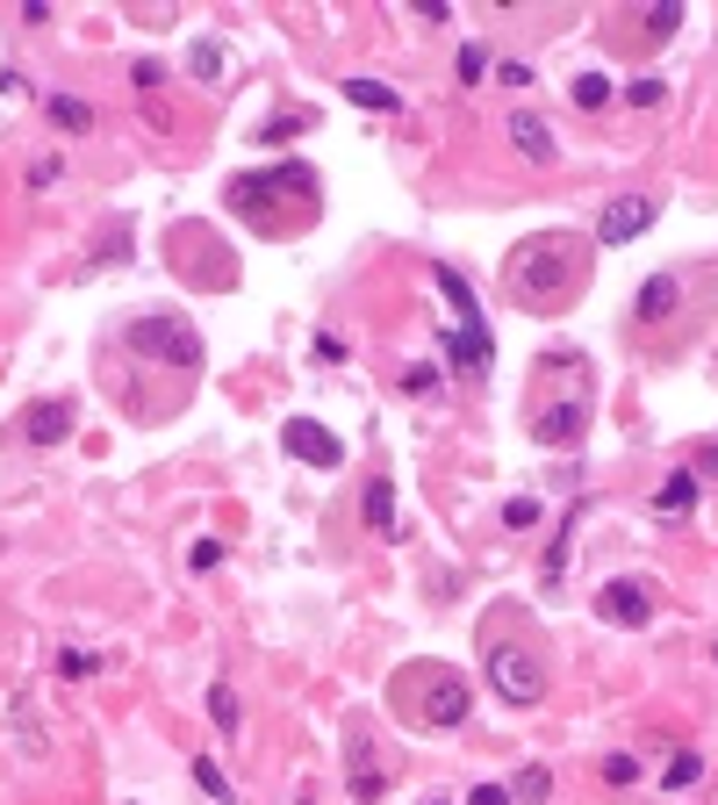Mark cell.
Segmentation results:
<instances>
[{
  "label": "cell",
  "mask_w": 718,
  "mask_h": 805,
  "mask_svg": "<svg viewBox=\"0 0 718 805\" xmlns=\"http://www.w3.org/2000/svg\"><path fill=\"white\" fill-rule=\"evenodd\" d=\"M690 504H697V475H690V467H676V475L654 490V511H661V519H676V511H690Z\"/></svg>",
  "instance_id": "18"
},
{
  "label": "cell",
  "mask_w": 718,
  "mask_h": 805,
  "mask_svg": "<svg viewBox=\"0 0 718 805\" xmlns=\"http://www.w3.org/2000/svg\"><path fill=\"white\" fill-rule=\"evenodd\" d=\"M209 720H216V734H237L244 712H237V691L231 683H209Z\"/></svg>",
  "instance_id": "20"
},
{
  "label": "cell",
  "mask_w": 718,
  "mask_h": 805,
  "mask_svg": "<svg viewBox=\"0 0 718 805\" xmlns=\"http://www.w3.org/2000/svg\"><path fill=\"white\" fill-rule=\"evenodd\" d=\"M661 94H668L661 80H633V87H625V101H633V109H661Z\"/></svg>",
  "instance_id": "30"
},
{
  "label": "cell",
  "mask_w": 718,
  "mask_h": 805,
  "mask_svg": "<svg viewBox=\"0 0 718 805\" xmlns=\"http://www.w3.org/2000/svg\"><path fill=\"white\" fill-rule=\"evenodd\" d=\"M697 777H705V755H697V748L668 755V769H661V784H668V792H682V784H697Z\"/></svg>",
  "instance_id": "22"
},
{
  "label": "cell",
  "mask_w": 718,
  "mask_h": 805,
  "mask_svg": "<svg viewBox=\"0 0 718 805\" xmlns=\"http://www.w3.org/2000/svg\"><path fill=\"white\" fill-rule=\"evenodd\" d=\"M438 805H446V798H438Z\"/></svg>",
  "instance_id": "38"
},
{
  "label": "cell",
  "mask_w": 718,
  "mask_h": 805,
  "mask_svg": "<svg viewBox=\"0 0 718 805\" xmlns=\"http://www.w3.org/2000/svg\"><path fill=\"white\" fill-rule=\"evenodd\" d=\"M467 805H510V784H475V798Z\"/></svg>",
  "instance_id": "35"
},
{
  "label": "cell",
  "mask_w": 718,
  "mask_h": 805,
  "mask_svg": "<svg viewBox=\"0 0 718 805\" xmlns=\"http://www.w3.org/2000/svg\"><path fill=\"white\" fill-rule=\"evenodd\" d=\"M597 612L610 618V626H647V618H654V590L633 583V575H618V583L597 590Z\"/></svg>",
  "instance_id": "12"
},
{
  "label": "cell",
  "mask_w": 718,
  "mask_h": 805,
  "mask_svg": "<svg viewBox=\"0 0 718 805\" xmlns=\"http://www.w3.org/2000/svg\"><path fill=\"white\" fill-rule=\"evenodd\" d=\"M711 655H718V647H711Z\"/></svg>",
  "instance_id": "39"
},
{
  "label": "cell",
  "mask_w": 718,
  "mask_h": 805,
  "mask_svg": "<svg viewBox=\"0 0 718 805\" xmlns=\"http://www.w3.org/2000/svg\"><path fill=\"white\" fill-rule=\"evenodd\" d=\"M438 345H446V360H453L461 374H475V382H482L488 368H496V339H488L482 316H467V324H446V331H438Z\"/></svg>",
  "instance_id": "8"
},
{
  "label": "cell",
  "mask_w": 718,
  "mask_h": 805,
  "mask_svg": "<svg viewBox=\"0 0 718 805\" xmlns=\"http://www.w3.org/2000/svg\"><path fill=\"white\" fill-rule=\"evenodd\" d=\"M366 533H381V540H403V519H395V482L381 475H366Z\"/></svg>",
  "instance_id": "14"
},
{
  "label": "cell",
  "mask_w": 718,
  "mask_h": 805,
  "mask_svg": "<svg viewBox=\"0 0 718 805\" xmlns=\"http://www.w3.org/2000/svg\"><path fill=\"white\" fill-rule=\"evenodd\" d=\"M583 519H589L583 504H575L568 519H560V540H554V554H546V575H554V583H560V575H568V546H575V525H583Z\"/></svg>",
  "instance_id": "21"
},
{
  "label": "cell",
  "mask_w": 718,
  "mask_h": 805,
  "mask_svg": "<svg viewBox=\"0 0 718 805\" xmlns=\"http://www.w3.org/2000/svg\"><path fill=\"white\" fill-rule=\"evenodd\" d=\"M510 144H517V151H525V159H539V165H554V159H560V144H554V130H546V123H539V115H525V109H517V115H510Z\"/></svg>",
  "instance_id": "16"
},
{
  "label": "cell",
  "mask_w": 718,
  "mask_h": 805,
  "mask_svg": "<svg viewBox=\"0 0 718 805\" xmlns=\"http://www.w3.org/2000/svg\"><path fill=\"white\" fill-rule=\"evenodd\" d=\"M589 410H597V368H589V353L554 345V353L532 360V382H525V432L539 439V446H583Z\"/></svg>",
  "instance_id": "2"
},
{
  "label": "cell",
  "mask_w": 718,
  "mask_h": 805,
  "mask_svg": "<svg viewBox=\"0 0 718 805\" xmlns=\"http://www.w3.org/2000/svg\"><path fill=\"white\" fill-rule=\"evenodd\" d=\"M295 130H310V109H281L259 137H266V144H281V137H295Z\"/></svg>",
  "instance_id": "27"
},
{
  "label": "cell",
  "mask_w": 718,
  "mask_h": 805,
  "mask_svg": "<svg viewBox=\"0 0 718 805\" xmlns=\"http://www.w3.org/2000/svg\"><path fill=\"white\" fill-rule=\"evenodd\" d=\"M281 446L295 453V461H310V467H338L345 461V439L331 432V424H316V417H287L281 424Z\"/></svg>",
  "instance_id": "9"
},
{
  "label": "cell",
  "mask_w": 718,
  "mask_h": 805,
  "mask_svg": "<svg viewBox=\"0 0 718 805\" xmlns=\"http://www.w3.org/2000/svg\"><path fill=\"white\" fill-rule=\"evenodd\" d=\"M604 777L610 784H639V755H604Z\"/></svg>",
  "instance_id": "31"
},
{
  "label": "cell",
  "mask_w": 718,
  "mask_h": 805,
  "mask_svg": "<svg viewBox=\"0 0 718 805\" xmlns=\"http://www.w3.org/2000/svg\"><path fill=\"white\" fill-rule=\"evenodd\" d=\"M223 209H237L259 238H295L316 217V165L281 159V165H259V173H231Z\"/></svg>",
  "instance_id": "3"
},
{
  "label": "cell",
  "mask_w": 718,
  "mask_h": 805,
  "mask_svg": "<svg viewBox=\"0 0 718 805\" xmlns=\"http://www.w3.org/2000/svg\"><path fill=\"white\" fill-rule=\"evenodd\" d=\"M194 80H223V43H194Z\"/></svg>",
  "instance_id": "29"
},
{
  "label": "cell",
  "mask_w": 718,
  "mask_h": 805,
  "mask_svg": "<svg viewBox=\"0 0 718 805\" xmlns=\"http://www.w3.org/2000/svg\"><path fill=\"white\" fill-rule=\"evenodd\" d=\"M488 691H496L503 705H539L546 697V662L532 655L525 641H496L488 647Z\"/></svg>",
  "instance_id": "6"
},
{
  "label": "cell",
  "mask_w": 718,
  "mask_h": 805,
  "mask_svg": "<svg viewBox=\"0 0 718 805\" xmlns=\"http://www.w3.org/2000/svg\"><path fill=\"white\" fill-rule=\"evenodd\" d=\"M345 101H353V109H374V115H395L403 109V94H395V87H381V80H345Z\"/></svg>",
  "instance_id": "17"
},
{
  "label": "cell",
  "mask_w": 718,
  "mask_h": 805,
  "mask_svg": "<svg viewBox=\"0 0 718 805\" xmlns=\"http://www.w3.org/2000/svg\"><path fill=\"white\" fill-rule=\"evenodd\" d=\"M647 223H654V194H618V202H604V217H597V245H633Z\"/></svg>",
  "instance_id": "11"
},
{
  "label": "cell",
  "mask_w": 718,
  "mask_h": 805,
  "mask_svg": "<svg viewBox=\"0 0 718 805\" xmlns=\"http://www.w3.org/2000/svg\"><path fill=\"white\" fill-rule=\"evenodd\" d=\"M216 561H223V540H194L188 546V568H216Z\"/></svg>",
  "instance_id": "33"
},
{
  "label": "cell",
  "mask_w": 718,
  "mask_h": 805,
  "mask_svg": "<svg viewBox=\"0 0 718 805\" xmlns=\"http://www.w3.org/2000/svg\"><path fill=\"white\" fill-rule=\"evenodd\" d=\"M503 525H510V533H532V525H539V504H532V496H510V504H503Z\"/></svg>",
  "instance_id": "28"
},
{
  "label": "cell",
  "mask_w": 718,
  "mask_h": 805,
  "mask_svg": "<svg viewBox=\"0 0 718 805\" xmlns=\"http://www.w3.org/2000/svg\"><path fill=\"white\" fill-rule=\"evenodd\" d=\"M58 173H65V165H58V159H37V165H29V188H51Z\"/></svg>",
  "instance_id": "36"
},
{
  "label": "cell",
  "mask_w": 718,
  "mask_h": 805,
  "mask_svg": "<svg viewBox=\"0 0 718 805\" xmlns=\"http://www.w3.org/2000/svg\"><path fill=\"white\" fill-rule=\"evenodd\" d=\"M546 792H554V777H546L539 763H525V769H517V777H510V798H525V805H539Z\"/></svg>",
  "instance_id": "24"
},
{
  "label": "cell",
  "mask_w": 718,
  "mask_h": 805,
  "mask_svg": "<svg viewBox=\"0 0 718 805\" xmlns=\"http://www.w3.org/2000/svg\"><path fill=\"white\" fill-rule=\"evenodd\" d=\"M690 302V273L682 266H668V273H654V281H639V295H633V316L639 324H668V316Z\"/></svg>",
  "instance_id": "10"
},
{
  "label": "cell",
  "mask_w": 718,
  "mask_h": 805,
  "mask_svg": "<svg viewBox=\"0 0 718 805\" xmlns=\"http://www.w3.org/2000/svg\"><path fill=\"white\" fill-rule=\"evenodd\" d=\"M22 439L29 446H58V439H72V403L65 396H43L22 410Z\"/></svg>",
  "instance_id": "13"
},
{
  "label": "cell",
  "mask_w": 718,
  "mask_h": 805,
  "mask_svg": "<svg viewBox=\"0 0 718 805\" xmlns=\"http://www.w3.org/2000/svg\"><path fill=\"white\" fill-rule=\"evenodd\" d=\"M381 792H388V769H381L374 741H366V734H353V798H360V805H374Z\"/></svg>",
  "instance_id": "15"
},
{
  "label": "cell",
  "mask_w": 718,
  "mask_h": 805,
  "mask_svg": "<svg viewBox=\"0 0 718 805\" xmlns=\"http://www.w3.org/2000/svg\"><path fill=\"white\" fill-rule=\"evenodd\" d=\"M194 784H202V792L216 798V805H237V792H231V777H223V769L209 763V755H194Z\"/></svg>",
  "instance_id": "23"
},
{
  "label": "cell",
  "mask_w": 718,
  "mask_h": 805,
  "mask_svg": "<svg viewBox=\"0 0 718 805\" xmlns=\"http://www.w3.org/2000/svg\"><path fill=\"white\" fill-rule=\"evenodd\" d=\"M403 389H409V396H432V389H438V368H409Z\"/></svg>",
  "instance_id": "34"
},
{
  "label": "cell",
  "mask_w": 718,
  "mask_h": 805,
  "mask_svg": "<svg viewBox=\"0 0 718 805\" xmlns=\"http://www.w3.org/2000/svg\"><path fill=\"white\" fill-rule=\"evenodd\" d=\"M122 345H130L136 360H159V368H180V374L202 368V331H194L180 310H144V316H130V324H122Z\"/></svg>",
  "instance_id": "5"
},
{
  "label": "cell",
  "mask_w": 718,
  "mask_h": 805,
  "mask_svg": "<svg viewBox=\"0 0 718 805\" xmlns=\"http://www.w3.org/2000/svg\"><path fill=\"white\" fill-rule=\"evenodd\" d=\"M173 266L188 273H202V288H231V252L216 245V231H209V223H180L173 231Z\"/></svg>",
  "instance_id": "7"
},
{
  "label": "cell",
  "mask_w": 718,
  "mask_h": 805,
  "mask_svg": "<svg viewBox=\"0 0 718 805\" xmlns=\"http://www.w3.org/2000/svg\"><path fill=\"white\" fill-rule=\"evenodd\" d=\"M496 80L503 87H532V66H517V58H510V66H496Z\"/></svg>",
  "instance_id": "37"
},
{
  "label": "cell",
  "mask_w": 718,
  "mask_h": 805,
  "mask_svg": "<svg viewBox=\"0 0 718 805\" xmlns=\"http://www.w3.org/2000/svg\"><path fill=\"white\" fill-rule=\"evenodd\" d=\"M488 58H496L488 43H461V80H467V87H482V80H488Z\"/></svg>",
  "instance_id": "25"
},
{
  "label": "cell",
  "mask_w": 718,
  "mask_h": 805,
  "mask_svg": "<svg viewBox=\"0 0 718 805\" xmlns=\"http://www.w3.org/2000/svg\"><path fill=\"white\" fill-rule=\"evenodd\" d=\"M589 288V238L583 231H532L510 245L503 260V295L517 302L525 316H560L575 310V295Z\"/></svg>",
  "instance_id": "1"
},
{
  "label": "cell",
  "mask_w": 718,
  "mask_h": 805,
  "mask_svg": "<svg viewBox=\"0 0 718 805\" xmlns=\"http://www.w3.org/2000/svg\"><path fill=\"white\" fill-rule=\"evenodd\" d=\"M101 662L94 655H80V647H65V655H58V676H94Z\"/></svg>",
  "instance_id": "32"
},
{
  "label": "cell",
  "mask_w": 718,
  "mask_h": 805,
  "mask_svg": "<svg viewBox=\"0 0 718 805\" xmlns=\"http://www.w3.org/2000/svg\"><path fill=\"white\" fill-rule=\"evenodd\" d=\"M610 101V80L604 72H583V80H575V109H604Z\"/></svg>",
  "instance_id": "26"
},
{
  "label": "cell",
  "mask_w": 718,
  "mask_h": 805,
  "mask_svg": "<svg viewBox=\"0 0 718 805\" xmlns=\"http://www.w3.org/2000/svg\"><path fill=\"white\" fill-rule=\"evenodd\" d=\"M467 705H475V683L453 670V662H403V670L388 676V712L403 726H417V734L461 726Z\"/></svg>",
  "instance_id": "4"
},
{
  "label": "cell",
  "mask_w": 718,
  "mask_h": 805,
  "mask_svg": "<svg viewBox=\"0 0 718 805\" xmlns=\"http://www.w3.org/2000/svg\"><path fill=\"white\" fill-rule=\"evenodd\" d=\"M43 115H51V130H72V137L94 130V109H87L80 94H51V101H43Z\"/></svg>",
  "instance_id": "19"
}]
</instances>
